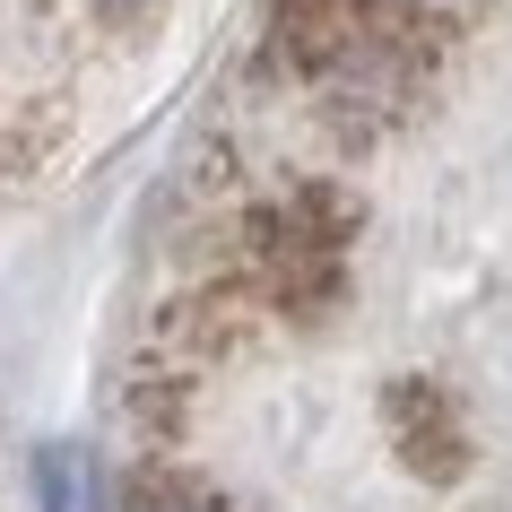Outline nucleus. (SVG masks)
Returning <instances> with one entry per match:
<instances>
[{
	"label": "nucleus",
	"instance_id": "nucleus-1",
	"mask_svg": "<svg viewBox=\"0 0 512 512\" xmlns=\"http://www.w3.org/2000/svg\"><path fill=\"white\" fill-rule=\"evenodd\" d=\"M35 486H44V512H105V478L79 443H53L35 460Z\"/></svg>",
	"mask_w": 512,
	"mask_h": 512
},
{
	"label": "nucleus",
	"instance_id": "nucleus-2",
	"mask_svg": "<svg viewBox=\"0 0 512 512\" xmlns=\"http://www.w3.org/2000/svg\"><path fill=\"white\" fill-rule=\"evenodd\" d=\"M148 512H174V504H148Z\"/></svg>",
	"mask_w": 512,
	"mask_h": 512
}]
</instances>
